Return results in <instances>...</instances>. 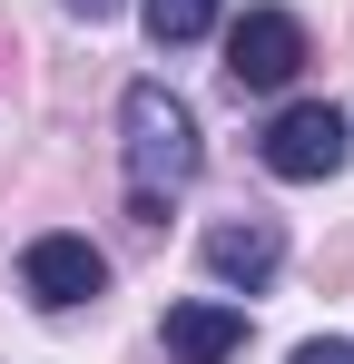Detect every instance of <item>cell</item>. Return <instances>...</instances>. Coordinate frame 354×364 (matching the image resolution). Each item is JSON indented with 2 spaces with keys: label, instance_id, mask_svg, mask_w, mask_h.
Wrapping results in <instances>:
<instances>
[{
  "label": "cell",
  "instance_id": "1",
  "mask_svg": "<svg viewBox=\"0 0 354 364\" xmlns=\"http://www.w3.org/2000/svg\"><path fill=\"white\" fill-rule=\"evenodd\" d=\"M118 128H128V178L138 197H168V187L197 178V109L177 99L168 79H138L118 99Z\"/></svg>",
  "mask_w": 354,
  "mask_h": 364
},
{
  "label": "cell",
  "instance_id": "2",
  "mask_svg": "<svg viewBox=\"0 0 354 364\" xmlns=\"http://www.w3.org/2000/svg\"><path fill=\"white\" fill-rule=\"evenodd\" d=\"M256 158H266L276 178L315 187V178H335L354 158V128H345V109H325V99H295V109H276V128L256 138Z\"/></svg>",
  "mask_w": 354,
  "mask_h": 364
},
{
  "label": "cell",
  "instance_id": "3",
  "mask_svg": "<svg viewBox=\"0 0 354 364\" xmlns=\"http://www.w3.org/2000/svg\"><path fill=\"white\" fill-rule=\"evenodd\" d=\"M109 286V256L89 237H30V256H20V296L40 305V315H69V305H89Z\"/></svg>",
  "mask_w": 354,
  "mask_h": 364
},
{
  "label": "cell",
  "instance_id": "4",
  "mask_svg": "<svg viewBox=\"0 0 354 364\" xmlns=\"http://www.w3.org/2000/svg\"><path fill=\"white\" fill-rule=\"evenodd\" d=\"M305 69V20L295 10H246L227 30V79L236 89H286Z\"/></svg>",
  "mask_w": 354,
  "mask_h": 364
},
{
  "label": "cell",
  "instance_id": "5",
  "mask_svg": "<svg viewBox=\"0 0 354 364\" xmlns=\"http://www.w3.org/2000/svg\"><path fill=\"white\" fill-rule=\"evenodd\" d=\"M207 266H217L227 286H266V276L286 266V227H276V217H217V227H207Z\"/></svg>",
  "mask_w": 354,
  "mask_h": 364
},
{
  "label": "cell",
  "instance_id": "6",
  "mask_svg": "<svg viewBox=\"0 0 354 364\" xmlns=\"http://www.w3.org/2000/svg\"><path fill=\"white\" fill-rule=\"evenodd\" d=\"M246 345V305H168V364H227Z\"/></svg>",
  "mask_w": 354,
  "mask_h": 364
},
{
  "label": "cell",
  "instance_id": "7",
  "mask_svg": "<svg viewBox=\"0 0 354 364\" xmlns=\"http://www.w3.org/2000/svg\"><path fill=\"white\" fill-rule=\"evenodd\" d=\"M217 30V0H148V40L158 50H187V40H207Z\"/></svg>",
  "mask_w": 354,
  "mask_h": 364
},
{
  "label": "cell",
  "instance_id": "8",
  "mask_svg": "<svg viewBox=\"0 0 354 364\" xmlns=\"http://www.w3.org/2000/svg\"><path fill=\"white\" fill-rule=\"evenodd\" d=\"M286 364H354V345H335V335H315V345H295Z\"/></svg>",
  "mask_w": 354,
  "mask_h": 364
},
{
  "label": "cell",
  "instance_id": "9",
  "mask_svg": "<svg viewBox=\"0 0 354 364\" xmlns=\"http://www.w3.org/2000/svg\"><path fill=\"white\" fill-rule=\"evenodd\" d=\"M69 10H79V20H118V0H69Z\"/></svg>",
  "mask_w": 354,
  "mask_h": 364
}]
</instances>
